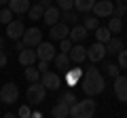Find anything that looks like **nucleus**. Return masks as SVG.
I'll list each match as a JSON object with an SVG mask.
<instances>
[{"instance_id": "26", "label": "nucleus", "mask_w": 127, "mask_h": 118, "mask_svg": "<svg viewBox=\"0 0 127 118\" xmlns=\"http://www.w3.org/2000/svg\"><path fill=\"white\" fill-rule=\"evenodd\" d=\"M110 38H112V32H110L108 27H97V30H95V40L97 42H108Z\"/></svg>"}, {"instance_id": "7", "label": "nucleus", "mask_w": 127, "mask_h": 118, "mask_svg": "<svg viewBox=\"0 0 127 118\" xmlns=\"http://www.w3.org/2000/svg\"><path fill=\"white\" fill-rule=\"evenodd\" d=\"M40 82L49 89V91H57L59 86H62V78H59V74L57 72H42V76H40Z\"/></svg>"}, {"instance_id": "22", "label": "nucleus", "mask_w": 127, "mask_h": 118, "mask_svg": "<svg viewBox=\"0 0 127 118\" xmlns=\"http://www.w3.org/2000/svg\"><path fill=\"white\" fill-rule=\"evenodd\" d=\"M23 76H26L28 82H36V80H40L42 72H40L38 68H34V65H26V72H23Z\"/></svg>"}, {"instance_id": "36", "label": "nucleus", "mask_w": 127, "mask_h": 118, "mask_svg": "<svg viewBox=\"0 0 127 118\" xmlns=\"http://www.w3.org/2000/svg\"><path fill=\"white\" fill-rule=\"evenodd\" d=\"M38 70H40V72H47V70H49V61H45V59H38Z\"/></svg>"}, {"instance_id": "20", "label": "nucleus", "mask_w": 127, "mask_h": 118, "mask_svg": "<svg viewBox=\"0 0 127 118\" xmlns=\"http://www.w3.org/2000/svg\"><path fill=\"white\" fill-rule=\"evenodd\" d=\"M55 68L57 70H64V72H66V70H68V65H70V55L68 53H64V51H59L57 55H55Z\"/></svg>"}, {"instance_id": "30", "label": "nucleus", "mask_w": 127, "mask_h": 118, "mask_svg": "<svg viewBox=\"0 0 127 118\" xmlns=\"http://www.w3.org/2000/svg\"><path fill=\"white\" fill-rule=\"evenodd\" d=\"M59 99H62L64 103H68V105H74V103L78 101V99H76V95H74L72 91H66V93H64L62 97H59Z\"/></svg>"}, {"instance_id": "24", "label": "nucleus", "mask_w": 127, "mask_h": 118, "mask_svg": "<svg viewBox=\"0 0 127 118\" xmlns=\"http://www.w3.org/2000/svg\"><path fill=\"white\" fill-rule=\"evenodd\" d=\"M110 30L112 34H119L123 30V21H121V17H117V15H110V19H108V25H106Z\"/></svg>"}, {"instance_id": "16", "label": "nucleus", "mask_w": 127, "mask_h": 118, "mask_svg": "<svg viewBox=\"0 0 127 118\" xmlns=\"http://www.w3.org/2000/svg\"><path fill=\"white\" fill-rule=\"evenodd\" d=\"M87 34H89V30H87L85 25H78V23H76V25H72V30H70L68 38L74 42V44H76V42H83V40H85Z\"/></svg>"}, {"instance_id": "3", "label": "nucleus", "mask_w": 127, "mask_h": 118, "mask_svg": "<svg viewBox=\"0 0 127 118\" xmlns=\"http://www.w3.org/2000/svg\"><path fill=\"white\" fill-rule=\"evenodd\" d=\"M45 97H47V86L42 84L40 80L30 82V86H28V103L38 105V103L45 101Z\"/></svg>"}, {"instance_id": "21", "label": "nucleus", "mask_w": 127, "mask_h": 118, "mask_svg": "<svg viewBox=\"0 0 127 118\" xmlns=\"http://www.w3.org/2000/svg\"><path fill=\"white\" fill-rule=\"evenodd\" d=\"M66 82H68V86H74L78 80H81V76H83V70L81 68H76V70H66Z\"/></svg>"}, {"instance_id": "41", "label": "nucleus", "mask_w": 127, "mask_h": 118, "mask_svg": "<svg viewBox=\"0 0 127 118\" xmlns=\"http://www.w3.org/2000/svg\"><path fill=\"white\" fill-rule=\"evenodd\" d=\"M38 2H40L45 9H49V6H51V0H38Z\"/></svg>"}, {"instance_id": "23", "label": "nucleus", "mask_w": 127, "mask_h": 118, "mask_svg": "<svg viewBox=\"0 0 127 118\" xmlns=\"http://www.w3.org/2000/svg\"><path fill=\"white\" fill-rule=\"evenodd\" d=\"M28 13H30V19H32V21H38V19H42L45 6H42L40 2H36V4H32L30 9H28Z\"/></svg>"}, {"instance_id": "9", "label": "nucleus", "mask_w": 127, "mask_h": 118, "mask_svg": "<svg viewBox=\"0 0 127 118\" xmlns=\"http://www.w3.org/2000/svg\"><path fill=\"white\" fill-rule=\"evenodd\" d=\"M23 32H26V25H23L21 19H15V21H11L9 25H6V36H9L11 40H19V38L23 36Z\"/></svg>"}, {"instance_id": "18", "label": "nucleus", "mask_w": 127, "mask_h": 118, "mask_svg": "<svg viewBox=\"0 0 127 118\" xmlns=\"http://www.w3.org/2000/svg\"><path fill=\"white\" fill-rule=\"evenodd\" d=\"M9 9L17 15H23L30 9V0H9Z\"/></svg>"}, {"instance_id": "39", "label": "nucleus", "mask_w": 127, "mask_h": 118, "mask_svg": "<svg viewBox=\"0 0 127 118\" xmlns=\"http://www.w3.org/2000/svg\"><path fill=\"white\" fill-rule=\"evenodd\" d=\"M125 13H127V11H123L121 6H117V4H114V11H112V15H117V17H123Z\"/></svg>"}, {"instance_id": "34", "label": "nucleus", "mask_w": 127, "mask_h": 118, "mask_svg": "<svg viewBox=\"0 0 127 118\" xmlns=\"http://www.w3.org/2000/svg\"><path fill=\"white\" fill-rule=\"evenodd\" d=\"M57 2V6L62 11H70V9H74V0H55Z\"/></svg>"}, {"instance_id": "25", "label": "nucleus", "mask_w": 127, "mask_h": 118, "mask_svg": "<svg viewBox=\"0 0 127 118\" xmlns=\"http://www.w3.org/2000/svg\"><path fill=\"white\" fill-rule=\"evenodd\" d=\"M93 4H95V0H74V9L78 13H89L93 9Z\"/></svg>"}, {"instance_id": "15", "label": "nucleus", "mask_w": 127, "mask_h": 118, "mask_svg": "<svg viewBox=\"0 0 127 118\" xmlns=\"http://www.w3.org/2000/svg\"><path fill=\"white\" fill-rule=\"evenodd\" d=\"M59 19H62V9H59L57 4L45 9V13H42V21H45L47 25H53V23H57Z\"/></svg>"}, {"instance_id": "43", "label": "nucleus", "mask_w": 127, "mask_h": 118, "mask_svg": "<svg viewBox=\"0 0 127 118\" xmlns=\"http://www.w3.org/2000/svg\"><path fill=\"white\" fill-rule=\"evenodd\" d=\"M0 4H9V0H0Z\"/></svg>"}, {"instance_id": "10", "label": "nucleus", "mask_w": 127, "mask_h": 118, "mask_svg": "<svg viewBox=\"0 0 127 118\" xmlns=\"http://www.w3.org/2000/svg\"><path fill=\"white\" fill-rule=\"evenodd\" d=\"M36 55L38 59H45V61H53L55 59V46L51 44V42H40V44L36 46Z\"/></svg>"}, {"instance_id": "4", "label": "nucleus", "mask_w": 127, "mask_h": 118, "mask_svg": "<svg viewBox=\"0 0 127 118\" xmlns=\"http://www.w3.org/2000/svg\"><path fill=\"white\" fill-rule=\"evenodd\" d=\"M106 55H108V51H106L104 42H97V40H95L93 44L87 49V59H89L91 63H100V61H104Z\"/></svg>"}, {"instance_id": "6", "label": "nucleus", "mask_w": 127, "mask_h": 118, "mask_svg": "<svg viewBox=\"0 0 127 118\" xmlns=\"http://www.w3.org/2000/svg\"><path fill=\"white\" fill-rule=\"evenodd\" d=\"M21 40L26 42V46H34V49H36V46L42 42V32L38 30V27H30V30L23 32Z\"/></svg>"}, {"instance_id": "31", "label": "nucleus", "mask_w": 127, "mask_h": 118, "mask_svg": "<svg viewBox=\"0 0 127 118\" xmlns=\"http://www.w3.org/2000/svg\"><path fill=\"white\" fill-rule=\"evenodd\" d=\"M72 44H74V42L70 40L68 36H66V38H62V40H59V51H64V53H70V49H72Z\"/></svg>"}, {"instance_id": "28", "label": "nucleus", "mask_w": 127, "mask_h": 118, "mask_svg": "<svg viewBox=\"0 0 127 118\" xmlns=\"http://www.w3.org/2000/svg\"><path fill=\"white\" fill-rule=\"evenodd\" d=\"M64 23H68V25H76V21H78V11H64V19H62Z\"/></svg>"}, {"instance_id": "27", "label": "nucleus", "mask_w": 127, "mask_h": 118, "mask_svg": "<svg viewBox=\"0 0 127 118\" xmlns=\"http://www.w3.org/2000/svg\"><path fill=\"white\" fill-rule=\"evenodd\" d=\"M83 25L87 30H97L100 27V19L95 17V15H87V17H83Z\"/></svg>"}, {"instance_id": "42", "label": "nucleus", "mask_w": 127, "mask_h": 118, "mask_svg": "<svg viewBox=\"0 0 127 118\" xmlns=\"http://www.w3.org/2000/svg\"><path fill=\"white\" fill-rule=\"evenodd\" d=\"M0 49H4V38L0 36Z\"/></svg>"}, {"instance_id": "2", "label": "nucleus", "mask_w": 127, "mask_h": 118, "mask_svg": "<svg viewBox=\"0 0 127 118\" xmlns=\"http://www.w3.org/2000/svg\"><path fill=\"white\" fill-rule=\"evenodd\" d=\"M95 108H97V103L87 95V99H81L74 105H70V116L72 118H93Z\"/></svg>"}, {"instance_id": "12", "label": "nucleus", "mask_w": 127, "mask_h": 118, "mask_svg": "<svg viewBox=\"0 0 127 118\" xmlns=\"http://www.w3.org/2000/svg\"><path fill=\"white\" fill-rule=\"evenodd\" d=\"M68 55H70V61H72V63L81 65L83 61L87 59V49L83 46V42H76V44H72V49H70Z\"/></svg>"}, {"instance_id": "17", "label": "nucleus", "mask_w": 127, "mask_h": 118, "mask_svg": "<svg viewBox=\"0 0 127 118\" xmlns=\"http://www.w3.org/2000/svg\"><path fill=\"white\" fill-rule=\"evenodd\" d=\"M125 49V42L121 40V38H110L108 42H106V51H108V55H119L121 51Z\"/></svg>"}, {"instance_id": "38", "label": "nucleus", "mask_w": 127, "mask_h": 118, "mask_svg": "<svg viewBox=\"0 0 127 118\" xmlns=\"http://www.w3.org/2000/svg\"><path fill=\"white\" fill-rule=\"evenodd\" d=\"M26 49V42L21 40V38H19V40H15V51H23Z\"/></svg>"}, {"instance_id": "19", "label": "nucleus", "mask_w": 127, "mask_h": 118, "mask_svg": "<svg viewBox=\"0 0 127 118\" xmlns=\"http://www.w3.org/2000/svg\"><path fill=\"white\" fill-rule=\"evenodd\" d=\"M51 114H53L55 118H68V116H70V105H68V103H64V101L59 99L57 103L53 105V110H51Z\"/></svg>"}, {"instance_id": "8", "label": "nucleus", "mask_w": 127, "mask_h": 118, "mask_svg": "<svg viewBox=\"0 0 127 118\" xmlns=\"http://www.w3.org/2000/svg\"><path fill=\"white\" fill-rule=\"evenodd\" d=\"M93 15L95 17H110L114 11V2H110V0H100V2H95L93 4Z\"/></svg>"}, {"instance_id": "32", "label": "nucleus", "mask_w": 127, "mask_h": 118, "mask_svg": "<svg viewBox=\"0 0 127 118\" xmlns=\"http://www.w3.org/2000/svg\"><path fill=\"white\" fill-rule=\"evenodd\" d=\"M106 72H108L110 78H117L119 72H121V70H119V63H106Z\"/></svg>"}, {"instance_id": "14", "label": "nucleus", "mask_w": 127, "mask_h": 118, "mask_svg": "<svg viewBox=\"0 0 127 118\" xmlns=\"http://www.w3.org/2000/svg\"><path fill=\"white\" fill-rule=\"evenodd\" d=\"M114 95H117L119 101H127V76L119 74L114 78Z\"/></svg>"}, {"instance_id": "5", "label": "nucleus", "mask_w": 127, "mask_h": 118, "mask_svg": "<svg viewBox=\"0 0 127 118\" xmlns=\"http://www.w3.org/2000/svg\"><path fill=\"white\" fill-rule=\"evenodd\" d=\"M17 99H19V89H17V84H15V82H6V84L0 89V101H2V103L13 105Z\"/></svg>"}, {"instance_id": "11", "label": "nucleus", "mask_w": 127, "mask_h": 118, "mask_svg": "<svg viewBox=\"0 0 127 118\" xmlns=\"http://www.w3.org/2000/svg\"><path fill=\"white\" fill-rule=\"evenodd\" d=\"M68 34H70V25H68V23H64V21L53 23L51 30H49V36L53 38V40H62V38H66Z\"/></svg>"}, {"instance_id": "29", "label": "nucleus", "mask_w": 127, "mask_h": 118, "mask_svg": "<svg viewBox=\"0 0 127 118\" xmlns=\"http://www.w3.org/2000/svg\"><path fill=\"white\" fill-rule=\"evenodd\" d=\"M13 21V11L6 6V9L0 11V23H4V25H9V23Z\"/></svg>"}, {"instance_id": "40", "label": "nucleus", "mask_w": 127, "mask_h": 118, "mask_svg": "<svg viewBox=\"0 0 127 118\" xmlns=\"http://www.w3.org/2000/svg\"><path fill=\"white\" fill-rule=\"evenodd\" d=\"M114 4H117V6H121L123 11H127V0H114Z\"/></svg>"}, {"instance_id": "35", "label": "nucleus", "mask_w": 127, "mask_h": 118, "mask_svg": "<svg viewBox=\"0 0 127 118\" xmlns=\"http://www.w3.org/2000/svg\"><path fill=\"white\" fill-rule=\"evenodd\" d=\"M17 116H21V118L32 116V112H30V105H21V108H19V112H17Z\"/></svg>"}, {"instance_id": "1", "label": "nucleus", "mask_w": 127, "mask_h": 118, "mask_svg": "<svg viewBox=\"0 0 127 118\" xmlns=\"http://www.w3.org/2000/svg\"><path fill=\"white\" fill-rule=\"evenodd\" d=\"M83 91H85V95H89V97L100 95V93L106 91V80H104L102 72L95 68V65L87 68L85 78H83Z\"/></svg>"}, {"instance_id": "13", "label": "nucleus", "mask_w": 127, "mask_h": 118, "mask_svg": "<svg viewBox=\"0 0 127 118\" xmlns=\"http://www.w3.org/2000/svg\"><path fill=\"white\" fill-rule=\"evenodd\" d=\"M38 61V55L34 46H26L23 51H19V63L21 65H34Z\"/></svg>"}, {"instance_id": "33", "label": "nucleus", "mask_w": 127, "mask_h": 118, "mask_svg": "<svg viewBox=\"0 0 127 118\" xmlns=\"http://www.w3.org/2000/svg\"><path fill=\"white\" fill-rule=\"evenodd\" d=\"M117 59H119V68H123V70H127V49H123L121 53L117 55Z\"/></svg>"}, {"instance_id": "37", "label": "nucleus", "mask_w": 127, "mask_h": 118, "mask_svg": "<svg viewBox=\"0 0 127 118\" xmlns=\"http://www.w3.org/2000/svg\"><path fill=\"white\" fill-rule=\"evenodd\" d=\"M6 65V53H4V49H0V68H4Z\"/></svg>"}]
</instances>
